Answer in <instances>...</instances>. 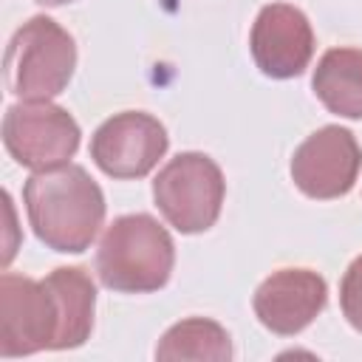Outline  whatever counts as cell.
<instances>
[{"instance_id":"1","label":"cell","mask_w":362,"mask_h":362,"mask_svg":"<svg viewBox=\"0 0 362 362\" xmlns=\"http://www.w3.org/2000/svg\"><path fill=\"white\" fill-rule=\"evenodd\" d=\"M23 204L34 235L54 252H85L105 221L102 187L71 161L37 170L23 187Z\"/></svg>"},{"instance_id":"2","label":"cell","mask_w":362,"mask_h":362,"mask_svg":"<svg viewBox=\"0 0 362 362\" xmlns=\"http://www.w3.org/2000/svg\"><path fill=\"white\" fill-rule=\"evenodd\" d=\"M175 266L170 232L147 212L116 218L96 249V274L105 288L147 294L167 286Z\"/></svg>"},{"instance_id":"3","label":"cell","mask_w":362,"mask_h":362,"mask_svg":"<svg viewBox=\"0 0 362 362\" xmlns=\"http://www.w3.org/2000/svg\"><path fill=\"white\" fill-rule=\"evenodd\" d=\"M76 68L74 37L51 17L37 14L23 23L3 59L6 88L23 102H48L59 96Z\"/></svg>"},{"instance_id":"4","label":"cell","mask_w":362,"mask_h":362,"mask_svg":"<svg viewBox=\"0 0 362 362\" xmlns=\"http://www.w3.org/2000/svg\"><path fill=\"white\" fill-rule=\"evenodd\" d=\"M226 195V181L215 158L206 153H178L170 158L156 181H153V201L167 218L170 226H175L184 235L206 232L215 226L221 206Z\"/></svg>"},{"instance_id":"5","label":"cell","mask_w":362,"mask_h":362,"mask_svg":"<svg viewBox=\"0 0 362 362\" xmlns=\"http://www.w3.org/2000/svg\"><path fill=\"white\" fill-rule=\"evenodd\" d=\"M59 300L45 277L6 272L0 277V356L59 351Z\"/></svg>"},{"instance_id":"6","label":"cell","mask_w":362,"mask_h":362,"mask_svg":"<svg viewBox=\"0 0 362 362\" xmlns=\"http://www.w3.org/2000/svg\"><path fill=\"white\" fill-rule=\"evenodd\" d=\"M76 119L48 102H20L3 116V144L8 156L28 170H51L68 164L79 147Z\"/></svg>"},{"instance_id":"7","label":"cell","mask_w":362,"mask_h":362,"mask_svg":"<svg viewBox=\"0 0 362 362\" xmlns=\"http://www.w3.org/2000/svg\"><path fill=\"white\" fill-rule=\"evenodd\" d=\"M167 144V127L156 116L144 110H124L96 127L90 136V158L105 175L130 181L144 178L158 158H164Z\"/></svg>"},{"instance_id":"8","label":"cell","mask_w":362,"mask_h":362,"mask_svg":"<svg viewBox=\"0 0 362 362\" xmlns=\"http://www.w3.org/2000/svg\"><path fill=\"white\" fill-rule=\"evenodd\" d=\"M362 167V147L348 127L325 124L314 130L291 156L297 189L314 201H334L354 189Z\"/></svg>"},{"instance_id":"9","label":"cell","mask_w":362,"mask_h":362,"mask_svg":"<svg viewBox=\"0 0 362 362\" xmlns=\"http://www.w3.org/2000/svg\"><path fill=\"white\" fill-rule=\"evenodd\" d=\"M249 48L266 76L291 79L300 76L314 57V31L297 6L269 3L255 17Z\"/></svg>"},{"instance_id":"10","label":"cell","mask_w":362,"mask_h":362,"mask_svg":"<svg viewBox=\"0 0 362 362\" xmlns=\"http://www.w3.org/2000/svg\"><path fill=\"white\" fill-rule=\"evenodd\" d=\"M328 303V286L314 269H277L252 297V308L263 328L280 337H294L308 328Z\"/></svg>"},{"instance_id":"11","label":"cell","mask_w":362,"mask_h":362,"mask_svg":"<svg viewBox=\"0 0 362 362\" xmlns=\"http://www.w3.org/2000/svg\"><path fill=\"white\" fill-rule=\"evenodd\" d=\"M311 88L331 113L362 119V48H328L314 68Z\"/></svg>"},{"instance_id":"12","label":"cell","mask_w":362,"mask_h":362,"mask_svg":"<svg viewBox=\"0 0 362 362\" xmlns=\"http://www.w3.org/2000/svg\"><path fill=\"white\" fill-rule=\"evenodd\" d=\"M45 283L54 288L62 314L59 351L79 348L93 331V308H96V286L90 274L79 266H59L45 274Z\"/></svg>"},{"instance_id":"13","label":"cell","mask_w":362,"mask_h":362,"mask_svg":"<svg viewBox=\"0 0 362 362\" xmlns=\"http://www.w3.org/2000/svg\"><path fill=\"white\" fill-rule=\"evenodd\" d=\"M156 359H232V342L223 325L206 317H189L170 325L156 348Z\"/></svg>"},{"instance_id":"14","label":"cell","mask_w":362,"mask_h":362,"mask_svg":"<svg viewBox=\"0 0 362 362\" xmlns=\"http://www.w3.org/2000/svg\"><path fill=\"white\" fill-rule=\"evenodd\" d=\"M339 305H342L345 320L356 331H362V255L354 257V263L342 274V283H339Z\"/></svg>"},{"instance_id":"15","label":"cell","mask_w":362,"mask_h":362,"mask_svg":"<svg viewBox=\"0 0 362 362\" xmlns=\"http://www.w3.org/2000/svg\"><path fill=\"white\" fill-rule=\"evenodd\" d=\"M42 6H65V3H74V0H37Z\"/></svg>"}]
</instances>
